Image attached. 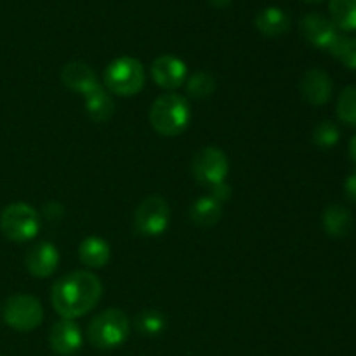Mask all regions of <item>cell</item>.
<instances>
[{
	"label": "cell",
	"mask_w": 356,
	"mask_h": 356,
	"mask_svg": "<svg viewBox=\"0 0 356 356\" xmlns=\"http://www.w3.org/2000/svg\"><path fill=\"white\" fill-rule=\"evenodd\" d=\"M103 296V284L90 271H72L52 285L51 302L61 318L75 320L92 312Z\"/></svg>",
	"instance_id": "cell-1"
},
{
	"label": "cell",
	"mask_w": 356,
	"mask_h": 356,
	"mask_svg": "<svg viewBox=\"0 0 356 356\" xmlns=\"http://www.w3.org/2000/svg\"><path fill=\"white\" fill-rule=\"evenodd\" d=\"M149 124L165 138H176L183 134L191 122V108L184 96L176 92L162 94L149 108Z\"/></svg>",
	"instance_id": "cell-2"
},
{
	"label": "cell",
	"mask_w": 356,
	"mask_h": 356,
	"mask_svg": "<svg viewBox=\"0 0 356 356\" xmlns=\"http://www.w3.org/2000/svg\"><path fill=\"white\" fill-rule=\"evenodd\" d=\"M131 322L122 309L110 308L90 320L87 327V339L97 350H115L127 341Z\"/></svg>",
	"instance_id": "cell-3"
},
{
	"label": "cell",
	"mask_w": 356,
	"mask_h": 356,
	"mask_svg": "<svg viewBox=\"0 0 356 356\" xmlns=\"http://www.w3.org/2000/svg\"><path fill=\"white\" fill-rule=\"evenodd\" d=\"M103 86L110 94L122 97H131L141 92L146 82L145 66L132 56H122L113 59L104 70Z\"/></svg>",
	"instance_id": "cell-4"
},
{
	"label": "cell",
	"mask_w": 356,
	"mask_h": 356,
	"mask_svg": "<svg viewBox=\"0 0 356 356\" xmlns=\"http://www.w3.org/2000/svg\"><path fill=\"white\" fill-rule=\"evenodd\" d=\"M0 229L13 242H28L40 232V216L30 204L16 202L7 205L0 214Z\"/></svg>",
	"instance_id": "cell-5"
},
{
	"label": "cell",
	"mask_w": 356,
	"mask_h": 356,
	"mask_svg": "<svg viewBox=\"0 0 356 356\" xmlns=\"http://www.w3.org/2000/svg\"><path fill=\"white\" fill-rule=\"evenodd\" d=\"M3 322L17 332H31L44 320V308L33 296H10L3 305Z\"/></svg>",
	"instance_id": "cell-6"
},
{
	"label": "cell",
	"mask_w": 356,
	"mask_h": 356,
	"mask_svg": "<svg viewBox=\"0 0 356 356\" xmlns=\"http://www.w3.org/2000/svg\"><path fill=\"white\" fill-rule=\"evenodd\" d=\"M191 172L198 184L212 188L226 181L229 172V160L218 146H205L195 153Z\"/></svg>",
	"instance_id": "cell-7"
},
{
	"label": "cell",
	"mask_w": 356,
	"mask_h": 356,
	"mask_svg": "<svg viewBox=\"0 0 356 356\" xmlns=\"http://www.w3.org/2000/svg\"><path fill=\"white\" fill-rule=\"evenodd\" d=\"M170 225V207L160 195H152L138 205L134 228L141 236H160Z\"/></svg>",
	"instance_id": "cell-8"
},
{
	"label": "cell",
	"mask_w": 356,
	"mask_h": 356,
	"mask_svg": "<svg viewBox=\"0 0 356 356\" xmlns=\"http://www.w3.org/2000/svg\"><path fill=\"white\" fill-rule=\"evenodd\" d=\"M152 79L156 86L172 92V90L179 89L186 82V63L172 54L159 56L152 65Z\"/></svg>",
	"instance_id": "cell-9"
},
{
	"label": "cell",
	"mask_w": 356,
	"mask_h": 356,
	"mask_svg": "<svg viewBox=\"0 0 356 356\" xmlns=\"http://www.w3.org/2000/svg\"><path fill=\"white\" fill-rule=\"evenodd\" d=\"M299 28H301L302 37L309 44L318 49H327V51L334 44V40L339 37V30L336 28V24L330 21V17L320 13L306 14L299 23Z\"/></svg>",
	"instance_id": "cell-10"
},
{
	"label": "cell",
	"mask_w": 356,
	"mask_h": 356,
	"mask_svg": "<svg viewBox=\"0 0 356 356\" xmlns=\"http://www.w3.org/2000/svg\"><path fill=\"white\" fill-rule=\"evenodd\" d=\"M49 344L59 356L75 355L82 348V330L75 320L59 318L49 330Z\"/></svg>",
	"instance_id": "cell-11"
},
{
	"label": "cell",
	"mask_w": 356,
	"mask_h": 356,
	"mask_svg": "<svg viewBox=\"0 0 356 356\" xmlns=\"http://www.w3.org/2000/svg\"><path fill=\"white\" fill-rule=\"evenodd\" d=\"M24 264L35 278H49L59 264V252L54 243L38 242L24 254Z\"/></svg>",
	"instance_id": "cell-12"
},
{
	"label": "cell",
	"mask_w": 356,
	"mask_h": 356,
	"mask_svg": "<svg viewBox=\"0 0 356 356\" xmlns=\"http://www.w3.org/2000/svg\"><path fill=\"white\" fill-rule=\"evenodd\" d=\"M299 90L306 103L313 104V106H322V104L329 103L330 96H332V79L323 70L312 68L302 75Z\"/></svg>",
	"instance_id": "cell-13"
},
{
	"label": "cell",
	"mask_w": 356,
	"mask_h": 356,
	"mask_svg": "<svg viewBox=\"0 0 356 356\" xmlns=\"http://www.w3.org/2000/svg\"><path fill=\"white\" fill-rule=\"evenodd\" d=\"M61 82L70 90L79 94H87L89 90H92L94 87H97L101 83L97 80L96 72L87 63L82 61H73L63 66Z\"/></svg>",
	"instance_id": "cell-14"
},
{
	"label": "cell",
	"mask_w": 356,
	"mask_h": 356,
	"mask_svg": "<svg viewBox=\"0 0 356 356\" xmlns=\"http://www.w3.org/2000/svg\"><path fill=\"white\" fill-rule=\"evenodd\" d=\"M83 99H86L87 115L96 124H104V122H108L113 117L115 101L103 83H99L92 90L83 94Z\"/></svg>",
	"instance_id": "cell-15"
},
{
	"label": "cell",
	"mask_w": 356,
	"mask_h": 356,
	"mask_svg": "<svg viewBox=\"0 0 356 356\" xmlns=\"http://www.w3.org/2000/svg\"><path fill=\"white\" fill-rule=\"evenodd\" d=\"M254 24L264 37H282L291 30V17L280 7L270 6L256 14Z\"/></svg>",
	"instance_id": "cell-16"
},
{
	"label": "cell",
	"mask_w": 356,
	"mask_h": 356,
	"mask_svg": "<svg viewBox=\"0 0 356 356\" xmlns=\"http://www.w3.org/2000/svg\"><path fill=\"white\" fill-rule=\"evenodd\" d=\"M79 257L82 264H86L87 268L97 270V268L106 266L111 257L110 243L104 238H101V236H87L79 245Z\"/></svg>",
	"instance_id": "cell-17"
},
{
	"label": "cell",
	"mask_w": 356,
	"mask_h": 356,
	"mask_svg": "<svg viewBox=\"0 0 356 356\" xmlns=\"http://www.w3.org/2000/svg\"><path fill=\"white\" fill-rule=\"evenodd\" d=\"M323 229L332 238H344L353 229V216L344 205H329L323 212Z\"/></svg>",
	"instance_id": "cell-18"
},
{
	"label": "cell",
	"mask_w": 356,
	"mask_h": 356,
	"mask_svg": "<svg viewBox=\"0 0 356 356\" xmlns=\"http://www.w3.org/2000/svg\"><path fill=\"white\" fill-rule=\"evenodd\" d=\"M190 218L193 225L198 228H212L222 218V204L209 195V197H200L190 209Z\"/></svg>",
	"instance_id": "cell-19"
},
{
	"label": "cell",
	"mask_w": 356,
	"mask_h": 356,
	"mask_svg": "<svg viewBox=\"0 0 356 356\" xmlns=\"http://www.w3.org/2000/svg\"><path fill=\"white\" fill-rule=\"evenodd\" d=\"M329 13L337 30H356V0H330Z\"/></svg>",
	"instance_id": "cell-20"
},
{
	"label": "cell",
	"mask_w": 356,
	"mask_h": 356,
	"mask_svg": "<svg viewBox=\"0 0 356 356\" xmlns=\"http://www.w3.org/2000/svg\"><path fill=\"white\" fill-rule=\"evenodd\" d=\"M134 325L141 336L155 337L165 330L167 318L163 313L156 312V309H145V312H141L136 316Z\"/></svg>",
	"instance_id": "cell-21"
},
{
	"label": "cell",
	"mask_w": 356,
	"mask_h": 356,
	"mask_svg": "<svg viewBox=\"0 0 356 356\" xmlns=\"http://www.w3.org/2000/svg\"><path fill=\"white\" fill-rule=\"evenodd\" d=\"M186 94L191 99H205L216 90V79L207 72H197L186 79Z\"/></svg>",
	"instance_id": "cell-22"
},
{
	"label": "cell",
	"mask_w": 356,
	"mask_h": 356,
	"mask_svg": "<svg viewBox=\"0 0 356 356\" xmlns=\"http://www.w3.org/2000/svg\"><path fill=\"white\" fill-rule=\"evenodd\" d=\"M330 54L336 59H339L346 68L356 70V38L341 35L334 40V44L329 49Z\"/></svg>",
	"instance_id": "cell-23"
},
{
	"label": "cell",
	"mask_w": 356,
	"mask_h": 356,
	"mask_svg": "<svg viewBox=\"0 0 356 356\" xmlns=\"http://www.w3.org/2000/svg\"><path fill=\"white\" fill-rule=\"evenodd\" d=\"M337 118L343 124L350 125V127H356V87L350 86L343 89V92L337 97V106H336Z\"/></svg>",
	"instance_id": "cell-24"
},
{
	"label": "cell",
	"mask_w": 356,
	"mask_h": 356,
	"mask_svg": "<svg viewBox=\"0 0 356 356\" xmlns=\"http://www.w3.org/2000/svg\"><path fill=\"white\" fill-rule=\"evenodd\" d=\"M341 132L337 125L330 120H323L313 129V143L320 148H332L339 143Z\"/></svg>",
	"instance_id": "cell-25"
},
{
	"label": "cell",
	"mask_w": 356,
	"mask_h": 356,
	"mask_svg": "<svg viewBox=\"0 0 356 356\" xmlns=\"http://www.w3.org/2000/svg\"><path fill=\"white\" fill-rule=\"evenodd\" d=\"M211 197L214 200H218L219 204H222V202L229 200V197H232V188H229V184L226 181L225 183L216 184V186L211 188Z\"/></svg>",
	"instance_id": "cell-26"
},
{
	"label": "cell",
	"mask_w": 356,
	"mask_h": 356,
	"mask_svg": "<svg viewBox=\"0 0 356 356\" xmlns=\"http://www.w3.org/2000/svg\"><path fill=\"white\" fill-rule=\"evenodd\" d=\"M344 191H346L348 200L356 204V170L348 176L346 183H344Z\"/></svg>",
	"instance_id": "cell-27"
},
{
	"label": "cell",
	"mask_w": 356,
	"mask_h": 356,
	"mask_svg": "<svg viewBox=\"0 0 356 356\" xmlns=\"http://www.w3.org/2000/svg\"><path fill=\"white\" fill-rule=\"evenodd\" d=\"M350 156L353 159V162L356 163V134L351 138L350 141Z\"/></svg>",
	"instance_id": "cell-28"
},
{
	"label": "cell",
	"mask_w": 356,
	"mask_h": 356,
	"mask_svg": "<svg viewBox=\"0 0 356 356\" xmlns=\"http://www.w3.org/2000/svg\"><path fill=\"white\" fill-rule=\"evenodd\" d=\"M209 2H211L214 7H221L222 9V7H228L233 0H209Z\"/></svg>",
	"instance_id": "cell-29"
},
{
	"label": "cell",
	"mask_w": 356,
	"mask_h": 356,
	"mask_svg": "<svg viewBox=\"0 0 356 356\" xmlns=\"http://www.w3.org/2000/svg\"><path fill=\"white\" fill-rule=\"evenodd\" d=\"M302 2H306V3H322L323 0H302Z\"/></svg>",
	"instance_id": "cell-30"
}]
</instances>
